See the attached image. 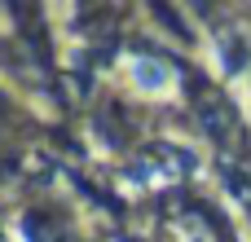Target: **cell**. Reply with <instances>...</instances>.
<instances>
[{"label":"cell","instance_id":"1","mask_svg":"<svg viewBox=\"0 0 251 242\" xmlns=\"http://www.w3.org/2000/svg\"><path fill=\"white\" fill-rule=\"evenodd\" d=\"M128 79H132V88L141 97H172L176 93V75L163 62H154V57H137L128 66Z\"/></svg>","mask_w":251,"mask_h":242}]
</instances>
